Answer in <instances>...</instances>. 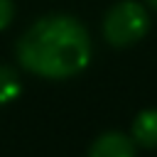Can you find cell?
I'll use <instances>...</instances> for the list:
<instances>
[{"label": "cell", "mask_w": 157, "mask_h": 157, "mask_svg": "<svg viewBox=\"0 0 157 157\" xmlns=\"http://www.w3.org/2000/svg\"><path fill=\"white\" fill-rule=\"evenodd\" d=\"M20 64L42 78H69L86 69L91 39L86 27L69 15L37 20L17 42Z\"/></svg>", "instance_id": "cell-1"}, {"label": "cell", "mask_w": 157, "mask_h": 157, "mask_svg": "<svg viewBox=\"0 0 157 157\" xmlns=\"http://www.w3.org/2000/svg\"><path fill=\"white\" fill-rule=\"evenodd\" d=\"M147 29H150L147 10L132 0L113 5L103 20V37L113 47H130L140 42L147 34Z\"/></svg>", "instance_id": "cell-2"}, {"label": "cell", "mask_w": 157, "mask_h": 157, "mask_svg": "<svg viewBox=\"0 0 157 157\" xmlns=\"http://www.w3.org/2000/svg\"><path fill=\"white\" fill-rule=\"evenodd\" d=\"M88 157H135V140L123 132H105L91 145Z\"/></svg>", "instance_id": "cell-3"}, {"label": "cell", "mask_w": 157, "mask_h": 157, "mask_svg": "<svg viewBox=\"0 0 157 157\" xmlns=\"http://www.w3.org/2000/svg\"><path fill=\"white\" fill-rule=\"evenodd\" d=\"M132 140L147 150L157 147V110H142L132 123Z\"/></svg>", "instance_id": "cell-4"}, {"label": "cell", "mask_w": 157, "mask_h": 157, "mask_svg": "<svg viewBox=\"0 0 157 157\" xmlns=\"http://www.w3.org/2000/svg\"><path fill=\"white\" fill-rule=\"evenodd\" d=\"M22 93V83L15 69L10 66H0V105L12 103L15 98H20Z\"/></svg>", "instance_id": "cell-5"}, {"label": "cell", "mask_w": 157, "mask_h": 157, "mask_svg": "<svg viewBox=\"0 0 157 157\" xmlns=\"http://www.w3.org/2000/svg\"><path fill=\"white\" fill-rule=\"evenodd\" d=\"M12 15H15L12 0H0V29H5L12 22Z\"/></svg>", "instance_id": "cell-6"}, {"label": "cell", "mask_w": 157, "mask_h": 157, "mask_svg": "<svg viewBox=\"0 0 157 157\" xmlns=\"http://www.w3.org/2000/svg\"><path fill=\"white\" fill-rule=\"evenodd\" d=\"M147 2H150V5H152V7L157 10V0H147Z\"/></svg>", "instance_id": "cell-7"}]
</instances>
